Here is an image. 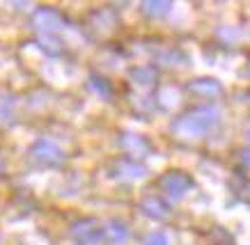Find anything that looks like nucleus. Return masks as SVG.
<instances>
[{
    "label": "nucleus",
    "mask_w": 250,
    "mask_h": 245,
    "mask_svg": "<svg viewBox=\"0 0 250 245\" xmlns=\"http://www.w3.org/2000/svg\"><path fill=\"white\" fill-rule=\"evenodd\" d=\"M220 122V110L216 106L193 108L172 122V131L179 138H202Z\"/></svg>",
    "instance_id": "1"
},
{
    "label": "nucleus",
    "mask_w": 250,
    "mask_h": 245,
    "mask_svg": "<svg viewBox=\"0 0 250 245\" xmlns=\"http://www.w3.org/2000/svg\"><path fill=\"white\" fill-rule=\"evenodd\" d=\"M193 186H195L193 179L186 172H182V170H170L163 176H159V188L170 199H182Z\"/></svg>",
    "instance_id": "2"
},
{
    "label": "nucleus",
    "mask_w": 250,
    "mask_h": 245,
    "mask_svg": "<svg viewBox=\"0 0 250 245\" xmlns=\"http://www.w3.org/2000/svg\"><path fill=\"white\" fill-rule=\"evenodd\" d=\"M71 238L78 245H94L104 238V227L97 220L85 218V220H78L71 225Z\"/></svg>",
    "instance_id": "3"
},
{
    "label": "nucleus",
    "mask_w": 250,
    "mask_h": 245,
    "mask_svg": "<svg viewBox=\"0 0 250 245\" xmlns=\"http://www.w3.org/2000/svg\"><path fill=\"white\" fill-rule=\"evenodd\" d=\"M32 158L39 163V165H48V168H53V165H60L64 161V153L58 145L53 142H48V140H37L30 149Z\"/></svg>",
    "instance_id": "4"
},
{
    "label": "nucleus",
    "mask_w": 250,
    "mask_h": 245,
    "mask_svg": "<svg viewBox=\"0 0 250 245\" xmlns=\"http://www.w3.org/2000/svg\"><path fill=\"white\" fill-rule=\"evenodd\" d=\"M32 21H35V28L42 32H58L64 28V21H62V16L55 12V9H48V7H42L35 12L32 16Z\"/></svg>",
    "instance_id": "5"
},
{
    "label": "nucleus",
    "mask_w": 250,
    "mask_h": 245,
    "mask_svg": "<svg viewBox=\"0 0 250 245\" xmlns=\"http://www.w3.org/2000/svg\"><path fill=\"white\" fill-rule=\"evenodd\" d=\"M140 211L145 215H149L152 220H167L170 218V207L156 195H147V197L140 199Z\"/></svg>",
    "instance_id": "6"
},
{
    "label": "nucleus",
    "mask_w": 250,
    "mask_h": 245,
    "mask_svg": "<svg viewBox=\"0 0 250 245\" xmlns=\"http://www.w3.org/2000/svg\"><path fill=\"white\" fill-rule=\"evenodd\" d=\"M188 90L195 94V96H202V99H213V96L223 94L220 83H216V80H211V78H200V80H193V83L188 85Z\"/></svg>",
    "instance_id": "7"
},
{
    "label": "nucleus",
    "mask_w": 250,
    "mask_h": 245,
    "mask_svg": "<svg viewBox=\"0 0 250 245\" xmlns=\"http://www.w3.org/2000/svg\"><path fill=\"white\" fill-rule=\"evenodd\" d=\"M104 236H106L113 245H122V243H126V241H129L131 231H129V227H126L124 222L110 220V222H106V227H104Z\"/></svg>",
    "instance_id": "8"
},
{
    "label": "nucleus",
    "mask_w": 250,
    "mask_h": 245,
    "mask_svg": "<svg viewBox=\"0 0 250 245\" xmlns=\"http://www.w3.org/2000/svg\"><path fill=\"white\" fill-rule=\"evenodd\" d=\"M120 145L126 149L129 153H133V156H145V153L149 151V145H147V140L140 138V135H136V133H124L120 140Z\"/></svg>",
    "instance_id": "9"
},
{
    "label": "nucleus",
    "mask_w": 250,
    "mask_h": 245,
    "mask_svg": "<svg viewBox=\"0 0 250 245\" xmlns=\"http://www.w3.org/2000/svg\"><path fill=\"white\" fill-rule=\"evenodd\" d=\"M140 9H143L147 16H154V19H159V16L170 14V9H172V2H170V0H147V2H143V5H140Z\"/></svg>",
    "instance_id": "10"
},
{
    "label": "nucleus",
    "mask_w": 250,
    "mask_h": 245,
    "mask_svg": "<svg viewBox=\"0 0 250 245\" xmlns=\"http://www.w3.org/2000/svg\"><path fill=\"white\" fill-rule=\"evenodd\" d=\"M129 76L136 85H152L156 80V69L154 67H136V69H131Z\"/></svg>",
    "instance_id": "11"
},
{
    "label": "nucleus",
    "mask_w": 250,
    "mask_h": 245,
    "mask_svg": "<svg viewBox=\"0 0 250 245\" xmlns=\"http://www.w3.org/2000/svg\"><path fill=\"white\" fill-rule=\"evenodd\" d=\"M117 168H120V176H126V179H143L147 174L143 165H138L133 161H122Z\"/></svg>",
    "instance_id": "12"
},
{
    "label": "nucleus",
    "mask_w": 250,
    "mask_h": 245,
    "mask_svg": "<svg viewBox=\"0 0 250 245\" xmlns=\"http://www.w3.org/2000/svg\"><path fill=\"white\" fill-rule=\"evenodd\" d=\"M90 85H92V90H97L101 96H110V85L104 80V78H99V76H90Z\"/></svg>",
    "instance_id": "13"
},
{
    "label": "nucleus",
    "mask_w": 250,
    "mask_h": 245,
    "mask_svg": "<svg viewBox=\"0 0 250 245\" xmlns=\"http://www.w3.org/2000/svg\"><path fill=\"white\" fill-rule=\"evenodd\" d=\"M159 60L163 62V64H167V67H177V64H182L179 60H184V55L177 53V51H170V53H161Z\"/></svg>",
    "instance_id": "14"
},
{
    "label": "nucleus",
    "mask_w": 250,
    "mask_h": 245,
    "mask_svg": "<svg viewBox=\"0 0 250 245\" xmlns=\"http://www.w3.org/2000/svg\"><path fill=\"white\" fill-rule=\"evenodd\" d=\"M145 245H170V241H167L166 231H154L145 238Z\"/></svg>",
    "instance_id": "15"
},
{
    "label": "nucleus",
    "mask_w": 250,
    "mask_h": 245,
    "mask_svg": "<svg viewBox=\"0 0 250 245\" xmlns=\"http://www.w3.org/2000/svg\"><path fill=\"white\" fill-rule=\"evenodd\" d=\"M0 172H2V158H0Z\"/></svg>",
    "instance_id": "16"
},
{
    "label": "nucleus",
    "mask_w": 250,
    "mask_h": 245,
    "mask_svg": "<svg viewBox=\"0 0 250 245\" xmlns=\"http://www.w3.org/2000/svg\"><path fill=\"white\" fill-rule=\"evenodd\" d=\"M248 140H250V131H248Z\"/></svg>",
    "instance_id": "17"
}]
</instances>
